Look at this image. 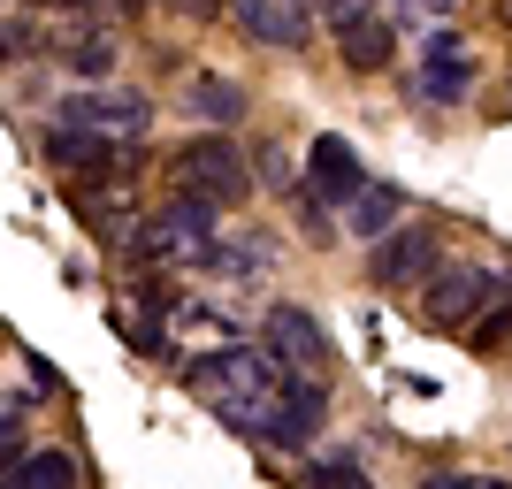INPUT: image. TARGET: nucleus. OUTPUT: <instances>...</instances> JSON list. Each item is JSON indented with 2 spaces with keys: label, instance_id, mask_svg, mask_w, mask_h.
<instances>
[{
  "label": "nucleus",
  "instance_id": "f257e3e1",
  "mask_svg": "<svg viewBox=\"0 0 512 489\" xmlns=\"http://www.w3.org/2000/svg\"><path fill=\"white\" fill-rule=\"evenodd\" d=\"M176 184H184V199H207V207H222V199H245L253 192V169H245V153H237V138H192V146H176Z\"/></svg>",
  "mask_w": 512,
  "mask_h": 489
},
{
  "label": "nucleus",
  "instance_id": "f03ea898",
  "mask_svg": "<svg viewBox=\"0 0 512 489\" xmlns=\"http://www.w3.org/2000/svg\"><path fill=\"white\" fill-rule=\"evenodd\" d=\"M314 428H321V383L314 375H283L276 383V398L260 405V421H253V436L260 444H276V451H306L314 444Z\"/></svg>",
  "mask_w": 512,
  "mask_h": 489
},
{
  "label": "nucleus",
  "instance_id": "7ed1b4c3",
  "mask_svg": "<svg viewBox=\"0 0 512 489\" xmlns=\"http://www.w3.org/2000/svg\"><path fill=\"white\" fill-rule=\"evenodd\" d=\"M146 123H153V107H146V92H69L62 100V130H92V138H146Z\"/></svg>",
  "mask_w": 512,
  "mask_h": 489
},
{
  "label": "nucleus",
  "instance_id": "20e7f679",
  "mask_svg": "<svg viewBox=\"0 0 512 489\" xmlns=\"http://www.w3.org/2000/svg\"><path fill=\"white\" fill-rule=\"evenodd\" d=\"M367 268H375V283H383V291H406V283H421V276H436V268H444V237L428 230V222H398V230L375 245V260H367Z\"/></svg>",
  "mask_w": 512,
  "mask_h": 489
},
{
  "label": "nucleus",
  "instance_id": "39448f33",
  "mask_svg": "<svg viewBox=\"0 0 512 489\" xmlns=\"http://www.w3.org/2000/svg\"><path fill=\"white\" fill-rule=\"evenodd\" d=\"M490 298H505L490 268H436L428 291H421V306H428V321L459 329V321H474V306H490Z\"/></svg>",
  "mask_w": 512,
  "mask_h": 489
},
{
  "label": "nucleus",
  "instance_id": "423d86ee",
  "mask_svg": "<svg viewBox=\"0 0 512 489\" xmlns=\"http://www.w3.org/2000/svg\"><path fill=\"white\" fill-rule=\"evenodd\" d=\"M268 360L276 367H329V337H321V321L306 306H268Z\"/></svg>",
  "mask_w": 512,
  "mask_h": 489
},
{
  "label": "nucleus",
  "instance_id": "0eeeda50",
  "mask_svg": "<svg viewBox=\"0 0 512 489\" xmlns=\"http://www.w3.org/2000/svg\"><path fill=\"white\" fill-rule=\"evenodd\" d=\"M306 192H314V199H360V192H367L360 153L344 146L337 130H321L314 146H306Z\"/></svg>",
  "mask_w": 512,
  "mask_h": 489
},
{
  "label": "nucleus",
  "instance_id": "6e6552de",
  "mask_svg": "<svg viewBox=\"0 0 512 489\" xmlns=\"http://www.w3.org/2000/svg\"><path fill=\"white\" fill-rule=\"evenodd\" d=\"M467 85H474V62H467V46L451 39V31H436V39H428V69H421V100L451 107V100H467Z\"/></svg>",
  "mask_w": 512,
  "mask_h": 489
},
{
  "label": "nucleus",
  "instance_id": "1a4fd4ad",
  "mask_svg": "<svg viewBox=\"0 0 512 489\" xmlns=\"http://www.w3.org/2000/svg\"><path fill=\"white\" fill-rule=\"evenodd\" d=\"M237 23H245L253 39H268V46H291V54L306 46V8L299 0H291V8H276V0H237Z\"/></svg>",
  "mask_w": 512,
  "mask_h": 489
},
{
  "label": "nucleus",
  "instance_id": "9d476101",
  "mask_svg": "<svg viewBox=\"0 0 512 489\" xmlns=\"http://www.w3.org/2000/svg\"><path fill=\"white\" fill-rule=\"evenodd\" d=\"M337 46H344V69L352 77H375V69H390V23L383 16H367V23H352V31H337Z\"/></svg>",
  "mask_w": 512,
  "mask_h": 489
},
{
  "label": "nucleus",
  "instance_id": "9b49d317",
  "mask_svg": "<svg viewBox=\"0 0 512 489\" xmlns=\"http://www.w3.org/2000/svg\"><path fill=\"white\" fill-rule=\"evenodd\" d=\"M46 161H62V169H115V146L92 138V130H46Z\"/></svg>",
  "mask_w": 512,
  "mask_h": 489
},
{
  "label": "nucleus",
  "instance_id": "f8f14e48",
  "mask_svg": "<svg viewBox=\"0 0 512 489\" xmlns=\"http://www.w3.org/2000/svg\"><path fill=\"white\" fill-rule=\"evenodd\" d=\"M0 489H77V459L69 451H23V467Z\"/></svg>",
  "mask_w": 512,
  "mask_h": 489
},
{
  "label": "nucleus",
  "instance_id": "ddd939ff",
  "mask_svg": "<svg viewBox=\"0 0 512 489\" xmlns=\"http://www.w3.org/2000/svg\"><path fill=\"white\" fill-rule=\"evenodd\" d=\"M390 222H398V192H390V184H367V192L352 199V237H360V245H383Z\"/></svg>",
  "mask_w": 512,
  "mask_h": 489
},
{
  "label": "nucleus",
  "instance_id": "4468645a",
  "mask_svg": "<svg viewBox=\"0 0 512 489\" xmlns=\"http://www.w3.org/2000/svg\"><path fill=\"white\" fill-rule=\"evenodd\" d=\"M192 107L207 123H237V115H245V92H237L230 77H192Z\"/></svg>",
  "mask_w": 512,
  "mask_h": 489
},
{
  "label": "nucleus",
  "instance_id": "2eb2a0df",
  "mask_svg": "<svg viewBox=\"0 0 512 489\" xmlns=\"http://www.w3.org/2000/svg\"><path fill=\"white\" fill-rule=\"evenodd\" d=\"M314 489H367L360 459H314Z\"/></svg>",
  "mask_w": 512,
  "mask_h": 489
},
{
  "label": "nucleus",
  "instance_id": "dca6fc26",
  "mask_svg": "<svg viewBox=\"0 0 512 489\" xmlns=\"http://www.w3.org/2000/svg\"><path fill=\"white\" fill-rule=\"evenodd\" d=\"M467 337H474V344H505V337H512V291L497 298V306H490V314H482V321H474Z\"/></svg>",
  "mask_w": 512,
  "mask_h": 489
},
{
  "label": "nucleus",
  "instance_id": "f3484780",
  "mask_svg": "<svg viewBox=\"0 0 512 489\" xmlns=\"http://www.w3.org/2000/svg\"><path fill=\"white\" fill-rule=\"evenodd\" d=\"M69 69H77V77H107V69H115V46H107V39H85L77 54H69Z\"/></svg>",
  "mask_w": 512,
  "mask_h": 489
},
{
  "label": "nucleus",
  "instance_id": "a211bd4d",
  "mask_svg": "<svg viewBox=\"0 0 512 489\" xmlns=\"http://www.w3.org/2000/svg\"><path fill=\"white\" fill-rule=\"evenodd\" d=\"M421 489H512V482H497V474H428Z\"/></svg>",
  "mask_w": 512,
  "mask_h": 489
},
{
  "label": "nucleus",
  "instance_id": "6ab92c4d",
  "mask_svg": "<svg viewBox=\"0 0 512 489\" xmlns=\"http://www.w3.org/2000/svg\"><path fill=\"white\" fill-rule=\"evenodd\" d=\"M16 467H23V428H16V421H0V482H8Z\"/></svg>",
  "mask_w": 512,
  "mask_h": 489
},
{
  "label": "nucleus",
  "instance_id": "aec40b11",
  "mask_svg": "<svg viewBox=\"0 0 512 489\" xmlns=\"http://www.w3.org/2000/svg\"><path fill=\"white\" fill-rule=\"evenodd\" d=\"M375 16V0H329V23H337V31H352V23H367Z\"/></svg>",
  "mask_w": 512,
  "mask_h": 489
},
{
  "label": "nucleus",
  "instance_id": "412c9836",
  "mask_svg": "<svg viewBox=\"0 0 512 489\" xmlns=\"http://www.w3.org/2000/svg\"><path fill=\"white\" fill-rule=\"evenodd\" d=\"M260 176H268L276 192H291V184H283V176H291V161H283V153H260Z\"/></svg>",
  "mask_w": 512,
  "mask_h": 489
},
{
  "label": "nucleus",
  "instance_id": "4be33fe9",
  "mask_svg": "<svg viewBox=\"0 0 512 489\" xmlns=\"http://www.w3.org/2000/svg\"><path fill=\"white\" fill-rule=\"evenodd\" d=\"M184 16H222V0H176Z\"/></svg>",
  "mask_w": 512,
  "mask_h": 489
},
{
  "label": "nucleus",
  "instance_id": "5701e85b",
  "mask_svg": "<svg viewBox=\"0 0 512 489\" xmlns=\"http://www.w3.org/2000/svg\"><path fill=\"white\" fill-rule=\"evenodd\" d=\"M406 8H428V16H451V8H459V0H406Z\"/></svg>",
  "mask_w": 512,
  "mask_h": 489
},
{
  "label": "nucleus",
  "instance_id": "b1692460",
  "mask_svg": "<svg viewBox=\"0 0 512 489\" xmlns=\"http://www.w3.org/2000/svg\"><path fill=\"white\" fill-rule=\"evenodd\" d=\"M62 8H100V0H62ZM115 8H146V0H115Z\"/></svg>",
  "mask_w": 512,
  "mask_h": 489
}]
</instances>
